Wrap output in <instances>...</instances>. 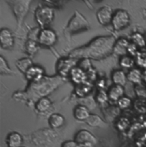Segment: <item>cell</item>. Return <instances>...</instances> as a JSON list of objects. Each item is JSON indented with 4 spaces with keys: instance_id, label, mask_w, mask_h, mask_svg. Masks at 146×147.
Returning <instances> with one entry per match:
<instances>
[{
    "instance_id": "obj_1",
    "label": "cell",
    "mask_w": 146,
    "mask_h": 147,
    "mask_svg": "<svg viewBox=\"0 0 146 147\" xmlns=\"http://www.w3.org/2000/svg\"><path fill=\"white\" fill-rule=\"evenodd\" d=\"M115 38L113 36H99L86 45L70 52L69 57L74 59L102 60L113 53Z\"/></svg>"
},
{
    "instance_id": "obj_24",
    "label": "cell",
    "mask_w": 146,
    "mask_h": 147,
    "mask_svg": "<svg viewBox=\"0 0 146 147\" xmlns=\"http://www.w3.org/2000/svg\"><path fill=\"white\" fill-rule=\"evenodd\" d=\"M85 123L91 127H103L106 126L104 121H103V119L100 117H98V115H94V114H91V116L85 121Z\"/></svg>"
},
{
    "instance_id": "obj_2",
    "label": "cell",
    "mask_w": 146,
    "mask_h": 147,
    "mask_svg": "<svg viewBox=\"0 0 146 147\" xmlns=\"http://www.w3.org/2000/svg\"><path fill=\"white\" fill-rule=\"evenodd\" d=\"M64 82V78L60 76L44 77L38 83H31L27 89L21 93V96L25 100H30L33 102H37L40 99L46 97L56 90Z\"/></svg>"
},
{
    "instance_id": "obj_28",
    "label": "cell",
    "mask_w": 146,
    "mask_h": 147,
    "mask_svg": "<svg viewBox=\"0 0 146 147\" xmlns=\"http://www.w3.org/2000/svg\"><path fill=\"white\" fill-rule=\"evenodd\" d=\"M0 73L2 75H10L13 73L3 56H0Z\"/></svg>"
},
{
    "instance_id": "obj_19",
    "label": "cell",
    "mask_w": 146,
    "mask_h": 147,
    "mask_svg": "<svg viewBox=\"0 0 146 147\" xmlns=\"http://www.w3.org/2000/svg\"><path fill=\"white\" fill-rule=\"evenodd\" d=\"M111 80L114 84L124 87L127 82V75H126L122 70H115L111 75Z\"/></svg>"
},
{
    "instance_id": "obj_12",
    "label": "cell",
    "mask_w": 146,
    "mask_h": 147,
    "mask_svg": "<svg viewBox=\"0 0 146 147\" xmlns=\"http://www.w3.org/2000/svg\"><path fill=\"white\" fill-rule=\"evenodd\" d=\"M44 70L40 65H33L26 72L25 77L30 83H38L45 77Z\"/></svg>"
},
{
    "instance_id": "obj_4",
    "label": "cell",
    "mask_w": 146,
    "mask_h": 147,
    "mask_svg": "<svg viewBox=\"0 0 146 147\" xmlns=\"http://www.w3.org/2000/svg\"><path fill=\"white\" fill-rule=\"evenodd\" d=\"M89 29H90L89 21L79 11H75L74 15L68 22V25L65 28V32L68 35H74V34L81 33L82 32H85Z\"/></svg>"
},
{
    "instance_id": "obj_5",
    "label": "cell",
    "mask_w": 146,
    "mask_h": 147,
    "mask_svg": "<svg viewBox=\"0 0 146 147\" xmlns=\"http://www.w3.org/2000/svg\"><path fill=\"white\" fill-rule=\"evenodd\" d=\"M54 17V9L50 6H39L34 13L35 21L41 29L47 28L52 23Z\"/></svg>"
},
{
    "instance_id": "obj_8",
    "label": "cell",
    "mask_w": 146,
    "mask_h": 147,
    "mask_svg": "<svg viewBox=\"0 0 146 147\" xmlns=\"http://www.w3.org/2000/svg\"><path fill=\"white\" fill-rule=\"evenodd\" d=\"M37 41L41 46L52 47L57 41V36L52 29L48 27L43 28L39 32Z\"/></svg>"
},
{
    "instance_id": "obj_25",
    "label": "cell",
    "mask_w": 146,
    "mask_h": 147,
    "mask_svg": "<svg viewBox=\"0 0 146 147\" xmlns=\"http://www.w3.org/2000/svg\"><path fill=\"white\" fill-rule=\"evenodd\" d=\"M91 85H90L88 83L77 85V88L75 89L76 94L82 98L87 96L91 93Z\"/></svg>"
},
{
    "instance_id": "obj_10",
    "label": "cell",
    "mask_w": 146,
    "mask_h": 147,
    "mask_svg": "<svg viewBox=\"0 0 146 147\" xmlns=\"http://www.w3.org/2000/svg\"><path fill=\"white\" fill-rule=\"evenodd\" d=\"M113 16H114V12H113L112 8L107 5L101 7L97 11V14H96L97 20L102 26H108L111 24Z\"/></svg>"
},
{
    "instance_id": "obj_13",
    "label": "cell",
    "mask_w": 146,
    "mask_h": 147,
    "mask_svg": "<svg viewBox=\"0 0 146 147\" xmlns=\"http://www.w3.org/2000/svg\"><path fill=\"white\" fill-rule=\"evenodd\" d=\"M69 78L74 84L80 85L87 83L86 80L88 78V74L80 66H75L71 71L69 74Z\"/></svg>"
},
{
    "instance_id": "obj_35",
    "label": "cell",
    "mask_w": 146,
    "mask_h": 147,
    "mask_svg": "<svg viewBox=\"0 0 146 147\" xmlns=\"http://www.w3.org/2000/svg\"><path fill=\"white\" fill-rule=\"evenodd\" d=\"M143 81H145V83H146V69H145L143 71Z\"/></svg>"
},
{
    "instance_id": "obj_27",
    "label": "cell",
    "mask_w": 146,
    "mask_h": 147,
    "mask_svg": "<svg viewBox=\"0 0 146 147\" xmlns=\"http://www.w3.org/2000/svg\"><path fill=\"white\" fill-rule=\"evenodd\" d=\"M136 61L131 55H124L121 56L120 59V65L121 67L126 68V69H132L133 66L135 65Z\"/></svg>"
},
{
    "instance_id": "obj_7",
    "label": "cell",
    "mask_w": 146,
    "mask_h": 147,
    "mask_svg": "<svg viewBox=\"0 0 146 147\" xmlns=\"http://www.w3.org/2000/svg\"><path fill=\"white\" fill-rule=\"evenodd\" d=\"M77 60L78 59H74L69 56L67 58L60 59L57 63V67H56L57 75L64 78L69 76L73 68H74L76 66V64L78 63Z\"/></svg>"
},
{
    "instance_id": "obj_29",
    "label": "cell",
    "mask_w": 146,
    "mask_h": 147,
    "mask_svg": "<svg viewBox=\"0 0 146 147\" xmlns=\"http://www.w3.org/2000/svg\"><path fill=\"white\" fill-rule=\"evenodd\" d=\"M95 100H96L97 102H98L101 105L106 104L108 102V100H109L108 95V92H106L104 89H100L98 92V94H97V95L95 97Z\"/></svg>"
},
{
    "instance_id": "obj_38",
    "label": "cell",
    "mask_w": 146,
    "mask_h": 147,
    "mask_svg": "<svg viewBox=\"0 0 146 147\" xmlns=\"http://www.w3.org/2000/svg\"><path fill=\"white\" fill-rule=\"evenodd\" d=\"M145 38H146V35H145Z\"/></svg>"
},
{
    "instance_id": "obj_31",
    "label": "cell",
    "mask_w": 146,
    "mask_h": 147,
    "mask_svg": "<svg viewBox=\"0 0 146 147\" xmlns=\"http://www.w3.org/2000/svg\"><path fill=\"white\" fill-rule=\"evenodd\" d=\"M131 104H132L131 99L127 96H125V95L122 98H121L119 100V101L117 102L118 107L120 109H127L128 107H130Z\"/></svg>"
},
{
    "instance_id": "obj_15",
    "label": "cell",
    "mask_w": 146,
    "mask_h": 147,
    "mask_svg": "<svg viewBox=\"0 0 146 147\" xmlns=\"http://www.w3.org/2000/svg\"><path fill=\"white\" fill-rule=\"evenodd\" d=\"M130 44V42L124 38H121L118 40H116L114 45V49L113 53H115L117 55L124 56L126 55L127 53V49Z\"/></svg>"
},
{
    "instance_id": "obj_9",
    "label": "cell",
    "mask_w": 146,
    "mask_h": 147,
    "mask_svg": "<svg viewBox=\"0 0 146 147\" xmlns=\"http://www.w3.org/2000/svg\"><path fill=\"white\" fill-rule=\"evenodd\" d=\"M74 140L81 147L92 146L97 144V138L85 129H81L75 134Z\"/></svg>"
},
{
    "instance_id": "obj_3",
    "label": "cell",
    "mask_w": 146,
    "mask_h": 147,
    "mask_svg": "<svg viewBox=\"0 0 146 147\" xmlns=\"http://www.w3.org/2000/svg\"><path fill=\"white\" fill-rule=\"evenodd\" d=\"M33 1V0H6L17 21V32L21 28Z\"/></svg>"
},
{
    "instance_id": "obj_20",
    "label": "cell",
    "mask_w": 146,
    "mask_h": 147,
    "mask_svg": "<svg viewBox=\"0 0 146 147\" xmlns=\"http://www.w3.org/2000/svg\"><path fill=\"white\" fill-rule=\"evenodd\" d=\"M127 80L136 85H139L143 81V72L138 68H132L127 74Z\"/></svg>"
},
{
    "instance_id": "obj_34",
    "label": "cell",
    "mask_w": 146,
    "mask_h": 147,
    "mask_svg": "<svg viewBox=\"0 0 146 147\" xmlns=\"http://www.w3.org/2000/svg\"><path fill=\"white\" fill-rule=\"evenodd\" d=\"M44 1L53 5H60L63 4L66 0H44Z\"/></svg>"
},
{
    "instance_id": "obj_11",
    "label": "cell",
    "mask_w": 146,
    "mask_h": 147,
    "mask_svg": "<svg viewBox=\"0 0 146 147\" xmlns=\"http://www.w3.org/2000/svg\"><path fill=\"white\" fill-rule=\"evenodd\" d=\"M15 44V38L12 32L8 28L0 31V45L3 49H11Z\"/></svg>"
},
{
    "instance_id": "obj_37",
    "label": "cell",
    "mask_w": 146,
    "mask_h": 147,
    "mask_svg": "<svg viewBox=\"0 0 146 147\" xmlns=\"http://www.w3.org/2000/svg\"><path fill=\"white\" fill-rule=\"evenodd\" d=\"M83 1H85V2H86V0H83Z\"/></svg>"
},
{
    "instance_id": "obj_14",
    "label": "cell",
    "mask_w": 146,
    "mask_h": 147,
    "mask_svg": "<svg viewBox=\"0 0 146 147\" xmlns=\"http://www.w3.org/2000/svg\"><path fill=\"white\" fill-rule=\"evenodd\" d=\"M124 94H125V89L123 86H120V85L114 84L108 90V99L110 101L113 102H118L119 100L124 96Z\"/></svg>"
},
{
    "instance_id": "obj_36",
    "label": "cell",
    "mask_w": 146,
    "mask_h": 147,
    "mask_svg": "<svg viewBox=\"0 0 146 147\" xmlns=\"http://www.w3.org/2000/svg\"><path fill=\"white\" fill-rule=\"evenodd\" d=\"M94 1H99V0H94Z\"/></svg>"
},
{
    "instance_id": "obj_39",
    "label": "cell",
    "mask_w": 146,
    "mask_h": 147,
    "mask_svg": "<svg viewBox=\"0 0 146 147\" xmlns=\"http://www.w3.org/2000/svg\"><path fill=\"white\" fill-rule=\"evenodd\" d=\"M21 147H25V146H21Z\"/></svg>"
},
{
    "instance_id": "obj_23",
    "label": "cell",
    "mask_w": 146,
    "mask_h": 147,
    "mask_svg": "<svg viewBox=\"0 0 146 147\" xmlns=\"http://www.w3.org/2000/svg\"><path fill=\"white\" fill-rule=\"evenodd\" d=\"M50 107H51V101L47 97H44V98L40 99L35 103V109L39 112H45Z\"/></svg>"
},
{
    "instance_id": "obj_30",
    "label": "cell",
    "mask_w": 146,
    "mask_h": 147,
    "mask_svg": "<svg viewBox=\"0 0 146 147\" xmlns=\"http://www.w3.org/2000/svg\"><path fill=\"white\" fill-rule=\"evenodd\" d=\"M136 64L146 69V50H142L138 53L136 55Z\"/></svg>"
},
{
    "instance_id": "obj_16",
    "label": "cell",
    "mask_w": 146,
    "mask_h": 147,
    "mask_svg": "<svg viewBox=\"0 0 146 147\" xmlns=\"http://www.w3.org/2000/svg\"><path fill=\"white\" fill-rule=\"evenodd\" d=\"M5 143L8 147H21L23 137L18 132H11L6 136Z\"/></svg>"
},
{
    "instance_id": "obj_22",
    "label": "cell",
    "mask_w": 146,
    "mask_h": 147,
    "mask_svg": "<svg viewBox=\"0 0 146 147\" xmlns=\"http://www.w3.org/2000/svg\"><path fill=\"white\" fill-rule=\"evenodd\" d=\"M16 65L21 72H22L23 74H26V72L28 71V69L33 65V63L30 58H22V59L18 60Z\"/></svg>"
},
{
    "instance_id": "obj_33",
    "label": "cell",
    "mask_w": 146,
    "mask_h": 147,
    "mask_svg": "<svg viewBox=\"0 0 146 147\" xmlns=\"http://www.w3.org/2000/svg\"><path fill=\"white\" fill-rule=\"evenodd\" d=\"M61 147H81L74 140H66L61 145Z\"/></svg>"
},
{
    "instance_id": "obj_18",
    "label": "cell",
    "mask_w": 146,
    "mask_h": 147,
    "mask_svg": "<svg viewBox=\"0 0 146 147\" xmlns=\"http://www.w3.org/2000/svg\"><path fill=\"white\" fill-rule=\"evenodd\" d=\"M48 123L52 129H57L64 125L65 118L62 114L53 113L50 116L48 119Z\"/></svg>"
},
{
    "instance_id": "obj_17",
    "label": "cell",
    "mask_w": 146,
    "mask_h": 147,
    "mask_svg": "<svg viewBox=\"0 0 146 147\" xmlns=\"http://www.w3.org/2000/svg\"><path fill=\"white\" fill-rule=\"evenodd\" d=\"M91 116L90 110L87 106L80 104L76 105L74 109V117L78 121H86Z\"/></svg>"
},
{
    "instance_id": "obj_6",
    "label": "cell",
    "mask_w": 146,
    "mask_h": 147,
    "mask_svg": "<svg viewBox=\"0 0 146 147\" xmlns=\"http://www.w3.org/2000/svg\"><path fill=\"white\" fill-rule=\"evenodd\" d=\"M131 18L129 14L124 9H117L114 12L111 25L115 31H121L129 26Z\"/></svg>"
},
{
    "instance_id": "obj_21",
    "label": "cell",
    "mask_w": 146,
    "mask_h": 147,
    "mask_svg": "<svg viewBox=\"0 0 146 147\" xmlns=\"http://www.w3.org/2000/svg\"><path fill=\"white\" fill-rule=\"evenodd\" d=\"M39 48H40V43L35 39H28L25 44L26 52L30 56H33L38 52Z\"/></svg>"
},
{
    "instance_id": "obj_32",
    "label": "cell",
    "mask_w": 146,
    "mask_h": 147,
    "mask_svg": "<svg viewBox=\"0 0 146 147\" xmlns=\"http://www.w3.org/2000/svg\"><path fill=\"white\" fill-rule=\"evenodd\" d=\"M127 53L131 55V56H134V55H138V46L135 45L134 43L132 42H130L129 46H128V49H127Z\"/></svg>"
},
{
    "instance_id": "obj_26",
    "label": "cell",
    "mask_w": 146,
    "mask_h": 147,
    "mask_svg": "<svg viewBox=\"0 0 146 147\" xmlns=\"http://www.w3.org/2000/svg\"><path fill=\"white\" fill-rule=\"evenodd\" d=\"M132 42L139 48H144L146 45V38L144 35L139 32H135L131 36Z\"/></svg>"
}]
</instances>
